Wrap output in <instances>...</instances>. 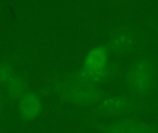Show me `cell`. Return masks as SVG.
I'll return each mask as SVG.
<instances>
[{"instance_id":"obj_7","label":"cell","mask_w":158,"mask_h":133,"mask_svg":"<svg viewBox=\"0 0 158 133\" xmlns=\"http://www.w3.org/2000/svg\"><path fill=\"white\" fill-rule=\"evenodd\" d=\"M25 85L24 82L19 78H11V80L6 84V94L10 99L16 100L24 93Z\"/></svg>"},{"instance_id":"obj_8","label":"cell","mask_w":158,"mask_h":133,"mask_svg":"<svg viewBox=\"0 0 158 133\" xmlns=\"http://www.w3.org/2000/svg\"><path fill=\"white\" fill-rule=\"evenodd\" d=\"M11 80L10 73L7 69H0V84H7V82Z\"/></svg>"},{"instance_id":"obj_9","label":"cell","mask_w":158,"mask_h":133,"mask_svg":"<svg viewBox=\"0 0 158 133\" xmlns=\"http://www.w3.org/2000/svg\"><path fill=\"white\" fill-rule=\"evenodd\" d=\"M1 110H2V104H1V100H0V113H1Z\"/></svg>"},{"instance_id":"obj_5","label":"cell","mask_w":158,"mask_h":133,"mask_svg":"<svg viewBox=\"0 0 158 133\" xmlns=\"http://www.w3.org/2000/svg\"><path fill=\"white\" fill-rule=\"evenodd\" d=\"M97 97L94 88L86 85H80L72 88L69 92V98L77 104H89Z\"/></svg>"},{"instance_id":"obj_6","label":"cell","mask_w":158,"mask_h":133,"mask_svg":"<svg viewBox=\"0 0 158 133\" xmlns=\"http://www.w3.org/2000/svg\"><path fill=\"white\" fill-rule=\"evenodd\" d=\"M113 44L114 46H116L118 50H129L135 44V36L131 31L121 29L113 37Z\"/></svg>"},{"instance_id":"obj_2","label":"cell","mask_w":158,"mask_h":133,"mask_svg":"<svg viewBox=\"0 0 158 133\" xmlns=\"http://www.w3.org/2000/svg\"><path fill=\"white\" fill-rule=\"evenodd\" d=\"M19 116L23 121H31L37 118L41 111L40 97L34 93L25 94L19 102Z\"/></svg>"},{"instance_id":"obj_1","label":"cell","mask_w":158,"mask_h":133,"mask_svg":"<svg viewBox=\"0 0 158 133\" xmlns=\"http://www.w3.org/2000/svg\"><path fill=\"white\" fill-rule=\"evenodd\" d=\"M153 67L147 61H139L130 73V81L139 90H145L153 80Z\"/></svg>"},{"instance_id":"obj_4","label":"cell","mask_w":158,"mask_h":133,"mask_svg":"<svg viewBox=\"0 0 158 133\" xmlns=\"http://www.w3.org/2000/svg\"><path fill=\"white\" fill-rule=\"evenodd\" d=\"M108 133H153V128L140 120L126 119L110 125Z\"/></svg>"},{"instance_id":"obj_3","label":"cell","mask_w":158,"mask_h":133,"mask_svg":"<svg viewBox=\"0 0 158 133\" xmlns=\"http://www.w3.org/2000/svg\"><path fill=\"white\" fill-rule=\"evenodd\" d=\"M106 67V54L104 50L97 48L91 52L89 55L85 69H86V76L89 80L97 81L103 75L104 69Z\"/></svg>"}]
</instances>
